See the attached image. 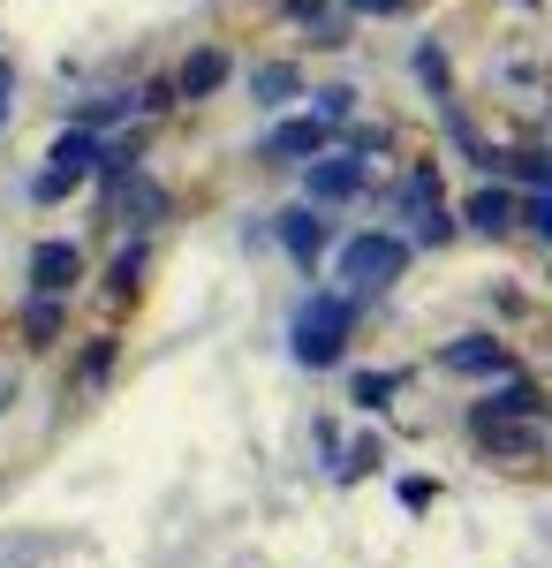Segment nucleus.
<instances>
[{
    "label": "nucleus",
    "mask_w": 552,
    "mask_h": 568,
    "mask_svg": "<svg viewBox=\"0 0 552 568\" xmlns=\"http://www.w3.org/2000/svg\"><path fill=\"white\" fill-rule=\"evenodd\" d=\"M356 311H364V304H356L348 288H318V296L296 311V326H288V349H296V364H310V372H334L340 356H348Z\"/></svg>",
    "instance_id": "f257e3e1"
},
{
    "label": "nucleus",
    "mask_w": 552,
    "mask_h": 568,
    "mask_svg": "<svg viewBox=\"0 0 552 568\" xmlns=\"http://www.w3.org/2000/svg\"><path fill=\"white\" fill-rule=\"evenodd\" d=\"M409 258H417V243H409V235H393V227H364V235H348V243H340V288L364 304V296L393 288V281L409 273Z\"/></svg>",
    "instance_id": "f03ea898"
},
{
    "label": "nucleus",
    "mask_w": 552,
    "mask_h": 568,
    "mask_svg": "<svg viewBox=\"0 0 552 568\" xmlns=\"http://www.w3.org/2000/svg\"><path fill=\"white\" fill-rule=\"evenodd\" d=\"M371 190V152L364 144H348V152H318V160H303V205H356Z\"/></svg>",
    "instance_id": "7ed1b4c3"
},
{
    "label": "nucleus",
    "mask_w": 552,
    "mask_h": 568,
    "mask_svg": "<svg viewBox=\"0 0 552 568\" xmlns=\"http://www.w3.org/2000/svg\"><path fill=\"white\" fill-rule=\"evenodd\" d=\"M326 144H334V122H326V114H296V122H280V130L257 144V160H265V168H303V160H318Z\"/></svg>",
    "instance_id": "20e7f679"
},
{
    "label": "nucleus",
    "mask_w": 552,
    "mask_h": 568,
    "mask_svg": "<svg viewBox=\"0 0 552 568\" xmlns=\"http://www.w3.org/2000/svg\"><path fill=\"white\" fill-rule=\"evenodd\" d=\"M439 372H454V379H508L514 349H508V342H492V334H462V342L439 349Z\"/></svg>",
    "instance_id": "39448f33"
},
{
    "label": "nucleus",
    "mask_w": 552,
    "mask_h": 568,
    "mask_svg": "<svg viewBox=\"0 0 552 568\" xmlns=\"http://www.w3.org/2000/svg\"><path fill=\"white\" fill-rule=\"evenodd\" d=\"M401 213L417 220V243H431V251H439V243H454V227H462V220L439 205V175H409V190H401Z\"/></svg>",
    "instance_id": "423d86ee"
},
{
    "label": "nucleus",
    "mask_w": 552,
    "mask_h": 568,
    "mask_svg": "<svg viewBox=\"0 0 552 568\" xmlns=\"http://www.w3.org/2000/svg\"><path fill=\"white\" fill-rule=\"evenodd\" d=\"M273 235H280V251H288V258H296L303 273H318V258L334 251V227H326V220L310 213V205H296V213H280V220H273Z\"/></svg>",
    "instance_id": "0eeeda50"
},
{
    "label": "nucleus",
    "mask_w": 552,
    "mask_h": 568,
    "mask_svg": "<svg viewBox=\"0 0 552 568\" xmlns=\"http://www.w3.org/2000/svg\"><path fill=\"white\" fill-rule=\"evenodd\" d=\"M76 281H84V251L61 243V235H45L39 251H31V288H39V296H69Z\"/></svg>",
    "instance_id": "6e6552de"
},
{
    "label": "nucleus",
    "mask_w": 552,
    "mask_h": 568,
    "mask_svg": "<svg viewBox=\"0 0 552 568\" xmlns=\"http://www.w3.org/2000/svg\"><path fill=\"white\" fill-rule=\"evenodd\" d=\"M91 168H99V136L91 130H61L53 144H45V175H61L69 190H84Z\"/></svg>",
    "instance_id": "1a4fd4ad"
},
{
    "label": "nucleus",
    "mask_w": 552,
    "mask_h": 568,
    "mask_svg": "<svg viewBox=\"0 0 552 568\" xmlns=\"http://www.w3.org/2000/svg\"><path fill=\"white\" fill-rule=\"evenodd\" d=\"M477 417H514V425H538V417H545V394H538V379H500V387L484 394V402H477Z\"/></svg>",
    "instance_id": "9d476101"
},
{
    "label": "nucleus",
    "mask_w": 552,
    "mask_h": 568,
    "mask_svg": "<svg viewBox=\"0 0 552 568\" xmlns=\"http://www.w3.org/2000/svg\"><path fill=\"white\" fill-rule=\"evenodd\" d=\"M227 77H235V61H227L219 45H197V53H190V61L174 69V91H182V99H213Z\"/></svg>",
    "instance_id": "9b49d317"
},
{
    "label": "nucleus",
    "mask_w": 552,
    "mask_h": 568,
    "mask_svg": "<svg viewBox=\"0 0 552 568\" xmlns=\"http://www.w3.org/2000/svg\"><path fill=\"white\" fill-rule=\"evenodd\" d=\"M61 334H69V296H39V288H31V304H23V342H31V349H53Z\"/></svg>",
    "instance_id": "f8f14e48"
},
{
    "label": "nucleus",
    "mask_w": 552,
    "mask_h": 568,
    "mask_svg": "<svg viewBox=\"0 0 552 568\" xmlns=\"http://www.w3.org/2000/svg\"><path fill=\"white\" fill-rule=\"evenodd\" d=\"M469 425H477L484 447H500V455H514V463H538V447H545L538 425H522V433H514V417H469Z\"/></svg>",
    "instance_id": "ddd939ff"
},
{
    "label": "nucleus",
    "mask_w": 552,
    "mask_h": 568,
    "mask_svg": "<svg viewBox=\"0 0 552 568\" xmlns=\"http://www.w3.org/2000/svg\"><path fill=\"white\" fill-rule=\"evenodd\" d=\"M462 227H477V235H508V227H514V190L484 182V190L462 205Z\"/></svg>",
    "instance_id": "4468645a"
},
{
    "label": "nucleus",
    "mask_w": 552,
    "mask_h": 568,
    "mask_svg": "<svg viewBox=\"0 0 552 568\" xmlns=\"http://www.w3.org/2000/svg\"><path fill=\"white\" fill-rule=\"evenodd\" d=\"M303 69H288V61H265V69H251V99L257 106H288V99H303Z\"/></svg>",
    "instance_id": "2eb2a0df"
},
{
    "label": "nucleus",
    "mask_w": 552,
    "mask_h": 568,
    "mask_svg": "<svg viewBox=\"0 0 552 568\" xmlns=\"http://www.w3.org/2000/svg\"><path fill=\"white\" fill-rule=\"evenodd\" d=\"M122 213H136V227H152V220L167 213V190H160L152 175H136V168H129V182H122Z\"/></svg>",
    "instance_id": "dca6fc26"
},
{
    "label": "nucleus",
    "mask_w": 552,
    "mask_h": 568,
    "mask_svg": "<svg viewBox=\"0 0 552 568\" xmlns=\"http://www.w3.org/2000/svg\"><path fill=\"white\" fill-rule=\"evenodd\" d=\"M288 16L310 31V45H348V23H340V16H326L318 0H288Z\"/></svg>",
    "instance_id": "f3484780"
},
{
    "label": "nucleus",
    "mask_w": 552,
    "mask_h": 568,
    "mask_svg": "<svg viewBox=\"0 0 552 568\" xmlns=\"http://www.w3.org/2000/svg\"><path fill=\"white\" fill-rule=\"evenodd\" d=\"M492 168H508L522 190H545L552 182V168H545V152H492Z\"/></svg>",
    "instance_id": "a211bd4d"
},
{
    "label": "nucleus",
    "mask_w": 552,
    "mask_h": 568,
    "mask_svg": "<svg viewBox=\"0 0 552 568\" xmlns=\"http://www.w3.org/2000/svg\"><path fill=\"white\" fill-rule=\"evenodd\" d=\"M409 387V372H364V379H356V402H364V409H386V394H401Z\"/></svg>",
    "instance_id": "6ab92c4d"
},
{
    "label": "nucleus",
    "mask_w": 552,
    "mask_h": 568,
    "mask_svg": "<svg viewBox=\"0 0 552 568\" xmlns=\"http://www.w3.org/2000/svg\"><path fill=\"white\" fill-rule=\"evenodd\" d=\"M379 463H386V447H379V439H356V447L340 455V470H334V478H340V485H356L364 470H379Z\"/></svg>",
    "instance_id": "aec40b11"
},
{
    "label": "nucleus",
    "mask_w": 552,
    "mask_h": 568,
    "mask_svg": "<svg viewBox=\"0 0 552 568\" xmlns=\"http://www.w3.org/2000/svg\"><path fill=\"white\" fill-rule=\"evenodd\" d=\"M514 227H530V235H552V197H545V190L514 197Z\"/></svg>",
    "instance_id": "412c9836"
},
{
    "label": "nucleus",
    "mask_w": 552,
    "mask_h": 568,
    "mask_svg": "<svg viewBox=\"0 0 552 568\" xmlns=\"http://www.w3.org/2000/svg\"><path fill=\"white\" fill-rule=\"evenodd\" d=\"M303 99H318V106H310V114H326V122H348V114H356V91H348V84H326V91H303Z\"/></svg>",
    "instance_id": "4be33fe9"
},
{
    "label": "nucleus",
    "mask_w": 552,
    "mask_h": 568,
    "mask_svg": "<svg viewBox=\"0 0 552 568\" xmlns=\"http://www.w3.org/2000/svg\"><path fill=\"white\" fill-rule=\"evenodd\" d=\"M417 77H425L439 99H454V77H447V53H439V45H417Z\"/></svg>",
    "instance_id": "5701e85b"
},
{
    "label": "nucleus",
    "mask_w": 552,
    "mask_h": 568,
    "mask_svg": "<svg viewBox=\"0 0 552 568\" xmlns=\"http://www.w3.org/2000/svg\"><path fill=\"white\" fill-rule=\"evenodd\" d=\"M136 273H144V243H129L122 258H114V273H106V296H129V288H136Z\"/></svg>",
    "instance_id": "b1692460"
},
{
    "label": "nucleus",
    "mask_w": 552,
    "mask_h": 568,
    "mask_svg": "<svg viewBox=\"0 0 552 568\" xmlns=\"http://www.w3.org/2000/svg\"><path fill=\"white\" fill-rule=\"evenodd\" d=\"M106 364H114V334H99V342H91V356H84V387H99V379H106Z\"/></svg>",
    "instance_id": "393cba45"
},
{
    "label": "nucleus",
    "mask_w": 552,
    "mask_h": 568,
    "mask_svg": "<svg viewBox=\"0 0 552 568\" xmlns=\"http://www.w3.org/2000/svg\"><path fill=\"white\" fill-rule=\"evenodd\" d=\"M431 500H439V485H431V478H401V508H409V516H425Z\"/></svg>",
    "instance_id": "a878e982"
},
{
    "label": "nucleus",
    "mask_w": 552,
    "mask_h": 568,
    "mask_svg": "<svg viewBox=\"0 0 552 568\" xmlns=\"http://www.w3.org/2000/svg\"><path fill=\"white\" fill-rule=\"evenodd\" d=\"M417 0H348V16H409Z\"/></svg>",
    "instance_id": "bb28decb"
},
{
    "label": "nucleus",
    "mask_w": 552,
    "mask_h": 568,
    "mask_svg": "<svg viewBox=\"0 0 552 568\" xmlns=\"http://www.w3.org/2000/svg\"><path fill=\"white\" fill-rule=\"evenodd\" d=\"M8 84H16V77H8V69H0V130H8Z\"/></svg>",
    "instance_id": "cd10ccee"
},
{
    "label": "nucleus",
    "mask_w": 552,
    "mask_h": 568,
    "mask_svg": "<svg viewBox=\"0 0 552 568\" xmlns=\"http://www.w3.org/2000/svg\"><path fill=\"white\" fill-rule=\"evenodd\" d=\"M522 8H538V0H522Z\"/></svg>",
    "instance_id": "c85d7f7f"
}]
</instances>
